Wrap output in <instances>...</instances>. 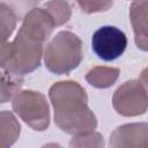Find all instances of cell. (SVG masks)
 I'll return each instance as SVG.
<instances>
[{"instance_id": "obj_11", "label": "cell", "mask_w": 148, "mask_h": 148, "mask_svg": "<svg viewBox=\"0 0 148 148\" xmlns=\"http://www.w3.org/2000/svg\"><path fill=\"white\" fill-rule=\"evenodd\" d=\"M20 76L21 75H16L2 69V77H5L9 82V84H7L6 81L1 80V102L2 103H6L14 95L20 92L18 90L22 84V80L20 79Z\"/></svg>"}, {"instance_id": "obj_9", "label": "cell", "mask_w": 148, "mask_h": 148, "mask_svg": "<svg viewBox=\"0 0 148 148\" xmlns=\"http://www.w3.org/2000/svg\"><path fill=\"white\" fill-rule=\"evenodd\" d=\"M20 134V124L16 121L14 116L10 112L2 111L1 112V127H0V147L6 148L12 146L17 135Z\"/></svg>"}, {"instance_id": "obj_4", "label": "cell", "mask_w": 148, "mask_h": 148, "mask_svg": "<svg viewBox=\"0 0 148 148\" xmlns=\"http://www.w3.org/2000/svg\"><path fill=\"white\" fill-rule=\"evenodd\" d=\"M13 110L36 131H44L49 126V105L45 96L38 91L24 90L17 92L13 99Z\"/></svg>"}, {"instance_id": "obj_13", "label": "cell", "mask_w": 148, "mask_h": 148, "mask_svg": "<svg viewBox=\"0 0 148 148\" xmlns=\"http://www.w3.org/2000/svg\"><path fill=\"white\" fill-rule=\"evenodd\" d=\"M44 7L53 16L57 25H60L64 22L68 21L69 16H71L69 6H68V3L66 1H62V0H52V1L47 2V3H45Z\"/></svg>"}, {"instance_id": "obj_14", "label": "cell", "mask_w": 148, "mask_h": 148, "mask_svg": "<svg viewBox=\"0 0 148 148\" xmlns=\"http://www.w3.org/2000/svg\"><path fill=\"white\" fill-rule=\"evenodd\" d=\"M80 8L86 13H96V12H104L108 10L113 0H75Z\"/></svg>"}, {"instance_id": "obj_5", "label": "cell", "mask_w": 148, "mask_h": 148, "mask_svg": "<svg viewBox=\"0 0 148 148\" xmlns=\"http://www.w3.org/2000/svg\"><path fill=\"white\" fill-rule=\"evenodd\" d=\"M112 103L116 111L121 116H139L148 109V94L140 81L131 80L114 91Z\"/></svg>"}, {"instance_id": "obj_1", "label": "cell", "mask_w": 148, "mask_h": 148, "mask_svg": "<svg viewBox=\"0 0 148 148\" xmlns=\"http://www.w3.org/2000/svg\"><path fill=\"white\" fill-rule=\"evenodd\" d=\"M49 96L54 109V123L64 132L82 134L96 128L97 119L88 108L84 89L77 82H57L50 88Z\"/></svg>"}, {"instance_id": "obj_16", "label": "cell", "mask_w": 148, "mask_h": 148, "mask_svg": "<svg viewBox=\"0 0 148 148\" xmlns=\"http://www.w3.org/2000/svg\"><path fill=\"white\" fill-rule=\"evenodd\" d=\"M27 1H35V0H27Z\"/></svg>"}, {"instance_id": "obj_10", "label": "cell", "mask_w": 148, "mask_h": 148, "mask_svg": "<svg viewBox=\"0 0 148 148\" xmlns=\"http://www.w3.org/2000/svg\"><path fill=\"white\" fill-rule=\"evenodd\" d=\"M119 71L116 68H106V67H95L90 72H88L86 80L97 88H106L114 83L118 77Z\"/></svg>"}, {"instance_id": "obj_2", "label": "cell", "mask_w": 148, "mask_h": 148, "mask_svg": "<svg viewBox=\"0 0 148 148\" xmlns=\"http://www.w3.org/2000/svg\"><path fill=\"white\" fill-rule=\"evenodd\" d=\"M44 42L18 29L13 42L2 43L1 68L16 75L28 74L40 65Z\"/></svg>"}, {"instance_id": "obj_7", "label": "cell", "mask_w": 148, "mask_h": 148, "mask_svg": "<svg viewBox=\"0 0 148 148\" xmlns=\"http://www.w3.org/2000/svg\"><path fill=\"white\" fill-rule=\"evenodd\" d=\"M111 147H148V124H127L117 127L110 136Z\"/></svg>"}, {"instance_id": "obj_15", "label": "cell", "mask_w": 148, "mask_h": 148, "mask_svg": "<svg viewBox=\"0 0 148 148\" xmlns=\"http://www.w3.org/2000/svg\"><path fill=\"white\" fill-rule=\"evenodd\" d=\"M139 81L142 83V86L145 87V89H146V91H147V94H148V67L142 71Z\"/></svg>"}, {"instance_id": "obj_8", "label": "cell", "mask_w": 148, "mask_h": 148, "mask_svg": "<svg viewBox=\"0 0 148 148\" xmlns=\"http://www.w3.org/2000/svg\"><path fill=\"white\" fill-rule=\"evenodd\" d=\"M130 18L138 47L148 51V0H134L130 7Z\"/></svg>"}, {"instance_id": "obj_3", "label": "cell", "mask_w": 148, "mask_h": 148, "mask_svg": "<svg viewBox=\"0 0 148 148\" xmlns=\"http://www.w3.org/2000/svg\"><path fill=\"white\" fill-rule=\"evenodd\" d=\"M83 58L82 42L71 31L58 32L46 45L44 62L54 74H67L75 69Z\"/></svg>"}, {"instance_id": "obj_6", "label": "cell", "mask_w": 148, "mask_h": 148, "mask_svg": "<svg viewBox=\"0 0 148 148\" xmlns=\"http://www.w3.org/2000/svg\"><path fill=\"white\" fill-rule=\"evenodd\" d=\"M126 46V35L114 25H103L98 28L91 37L92 51L104 61L118 59L125 52Z\"/></svg>"}, {"instance_id": "obj_12", "label": "cell", "mask_w": 148, "mask_h": 148, "mask_svg": "<svg viewBox=\"0 0 148 148\" xmlns=\"http://www.w3.org/2000/svg\"><path fill=\"white\" fill-rule=\"evenodd\" d=\"M1 39L2 43H6L8 37L13 34L16 25V15L14 10L7 6L3 1L1 2Z\"/></svg>"}]
</instances>
